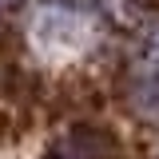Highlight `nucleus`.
Segmentation results:
<instances>
[{"instance_id": "1", "label": "nucleus", "mask_w": 159, "mask_h": 159, "mask_svg": "<svg viewBox=\"0 0 159 159\" xmlns=\"http://www.w3.org/2000/svg\"><path fill=\"white\" fill-rule=\"evenodd\" d=\"M44 159H116V139L107 135L103 127H92V123H80L72 131L48 147Z\"/></svg>"}, {"instance_id": "2", "label": "nucleus", "mask_w": 159, "mask_h": 159, "mask_svg": "<svg viewBox=\"0 0 159 159\" xmlns=\"http://www.w3.org/2000/svg\"><path fill=\"white\" fill-rule=\"evenodd\" d=\"M131 107L147 119H159V72L147 68L131 80Z\"/></svg>"}, {"instance_id": "3", "label": "nucleus", "mask_w": 159, "mask_h": 159, "mask_svg": "<svg viewBox=\"0 0 159 159\" xmlns=\"http://www.w3.org/2000/svg\"><path fill=\"white\" fill-rule=\"evenodd\" d=\"M143 60H147V68L159 72V24L147 28V36H143Z\"/></svg>"}, {"instance_id": "4", "label": "nucleus", "mask_w": 159, "mask_h": 159, "mask_svg": "<svg viewBox=\"0 0 159 159\" xmlns=\"http://www.w3.org/2000/svg\"><path fill=\"white\" fill-rule=\"evenodd\" d=\"M12 4H16V0H0V8H12Z\"/></svg>"}]
</instances>
